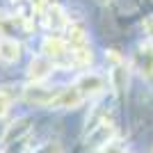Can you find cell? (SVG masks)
<instances>
[{"label":"cell","mask_w":153,"mask_h":153,"mask_svg":"<svg viewBox=\"0 0 153 153\" xmlns=\"http://www.w3.org/2000/svg\"><path fill=\"white\" fill-rule=\"evenodd\" d=\"M30 123H32L30 117H21L16 121H12L7 126V130L2 133V137H0V144H2V146H12V144L21 142L27 133H30Z\"/></svg>","instance_id":"cell-1"},{"label":"cell","mask_w":153,"mask_h":153,"mask_svg":"<svg viewBox=\"0 0 153 153\" xmlns=\"http://www.w3.org/2000/svg\"><path fill=\"white\" fill-rule=\"evenodd\" d=\"M114 130H117L114 123L110 121L108 117H103L101 121H98V123L89 130V140H87V142H89L91 146H101V149H103L105 144H110V142H112Z\"/></svg>","instance_id":"cell-2"},{"label":"cell","mask_w":153,"mask_h":153,"mask_svg":"<svg viewBox=\"0 0 153 153\" xmlns=\"http://www.w3.org/2000/svg\"><path fill=\"white\" fill-rule=\"evenodd\" d=\"M82 98H85V94L73 85V87L59 89V94L55 96V101L51 103V108H55V110H71V108H78V105L82 103Z\"/></svg>","instance_id":"cell-3"},{"label":"cell","mask_w":153,"mask_h":153,"mask_svg":"<svg viewBox=\"0 0 153 153\" xmlns=\"http://www.w3.org/2000/svg\"><path fill=\"white\" fill-rule=\"evenodd\" d=\"M59 94V89H51V87H27L23 91V98H25L30 105H51L55 101V96Z\"/></svg>","instance_id":"cell-4"},{"label":"cell","mask_w":153,"mask_h":153,"mask_svg":"<svg viewBox=\"0 0 153 153\" xmlns=\"http://www.w3.org/2000/svg\"><path fill=\"white\" fill-rule=\"evenodd\" d=\"M55 69L53 62L48 57H34L30 62V71H27V78H30L32 82H41L44 78L51 76V71Z\"/></svg>","instance_id":"cell-5"},{"label":"cell","mask_w":153,"mask_h":153,"mask_svg":"<svg viewBox=\"0 0 153 153\" xmlns=\"http://www.w3.org/2000/svg\"><path fill=\"white\" fill-rule=\"evenodd\" d=\"M21 57V44L12 37H0V59L7 64L16 62Z\"/></svg>","instance_id":"cell-6"},{"label":"cell","mask_w":153,"mask_h":153,"mask_svg":"<svg viewBox=\"0 0 153 153\" xmlns=\"http://www.w3.org/2000/svg\"><path fill=\"white\" fill-rule=\"evenodd\" d=\"M41 53H44L46 57H62L64 53H66V39L62 37H46L44 44H41Z\"/></svg>","instance_id":"cell-7"},{"label":"cell","mask_w":153,"mask_h":153,"mask_svg":"<svg viewBox=\"0 0 153 153\" xmlns=\"http://www.w3.org/2000/svg\"><path fill=\"white\" fill-rule=\"evenodd\" d=\"M103 85H105V80H103L101 76H96V73H87V76L78 78L76 87L87 96V94H98V91L103 89Z\"/></svg>","instance_id":"cell-8"},{"label":"cell","mask_w":153,"mask_h":153,"mask_svg":"<svg viewBox=\"0 0 153 153\" xmlns=\"http://www.w3.org/2000/svg\"><path fill=\"white\" fill-rule=\"evenodd\" d=\"M66 44L73 51L87 46V34H85V27L80 23H69V27H66Z\"/></svg>","instance_id":"cell-9"},{"label":"cell","mask_w":153,"mask_h":153,"mask_svg":"<svg viewBox=\"0 0 153 153\" xmlns=\"http://www.w3.org/2000/svg\"><path fill=\"white\" fill-rule=\"evenodd\" d=\"M137 62H140L142 73L146 76H153V46H142L140 53H137Z\"/></svg>","instance_id":"cell-10"},{"label":"cell","mask_w":153,"mask_h":153,"mask_svg":"<svg viewBox=\"0 0 153 153\" xmlns=\"http://www.w3.org/2000/svg\"><path fill=\"white\" fill-rule=\"evenodd\" d=\"M71 55H73V62H76V64H82V66H85V64H91V57H94V55H91V51L87 48V46L76 48Z\"/></svg>","instance_id":"cell-11"},{"label":"cell","mask_w":153,"mask_h":153,"mask_svg":"<svg viewBox=\"0 0 153 153\" xmlns=\"http://www.w3.org/2000/svg\"><path fill=\"white\" fill-rule=\"evenodd\" d=\"M112 82H114L117 89H123V87H126L128 73H126V69H123V66H117V69L112 71Z\"/></svg>","instance_id":"cell-12"},{"label":"cell","mask_w":153,"mask_h":153,"mask_svg":"<svg viewBox=\"0 0 153 153\" xmlns=\"http://www.w3.org/2000/svg\"><path fill=\"white\" fill-rule=\"evenodd\" d=\"M101 153H123V146L119 142H110V144H105L101 149Z\"/></svg>","instance_id":"cell-13"},{"label":"cell","mask_w":153,"mask_h":153,"mask_svg":"<svg viewBox=\"0 0 153 153\" xmlns=\"http://www.w3.org/2000/svg\"><path fill=\"white\" fill-rule=\"evenodd\" d=\"M7 110H9V98L5 94H0V117H5Z\"/></svg>","instance_id":"cell-14"}]
</instances>
